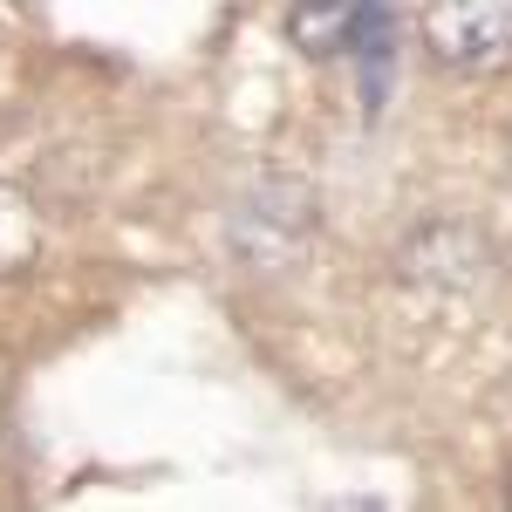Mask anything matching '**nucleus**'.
Segmentation results:
<instances>
[{
  "label": "nucleus",
  "mask_w": 512,
  "mask_h": 512,
  "mask_svg": "<svg viewBox=\"0 0 512 512\" xmlns=\"http://www.w3.org/2000/svg\"><path fill=\"white\" fill-rule=\"evenodd\" d=\"M369 35H390V0H287V41L315 62L355 55Z\"/></svg>",
  "instance_id": "obj_2"
},
{
  "label": "nucleus",
  "mask_w": 512,
  "mask_h": 512,
  "mask_svg": "<svg viewBox=\"0 0 512 512\" xmlns=\"http://www.w3.org/2000/svg\"><path fill=\"white\" fill-rule=\"evenodd\" d=\"M35 246H41L35 205L14 192V185H0V274H21V267L35 260Z\"/></svg>",
  "instance_id": "obj_3"
},
{
  "label": "nucleus",
  "mask_w": 512,
  "mask_h": 512,
  "mask_svg": "<svg viewBox=\"0 0 512 512\" xmlns=\"http://www.w3.org/2000/svg\"><path fill=\"white\" fill-rule=\"evenodd\" d=\"M417 35L444 69L485 76V69L512 62V0H424Z\"/></svg>",
  "instance_id": "obj_1"
}]
</instances>
